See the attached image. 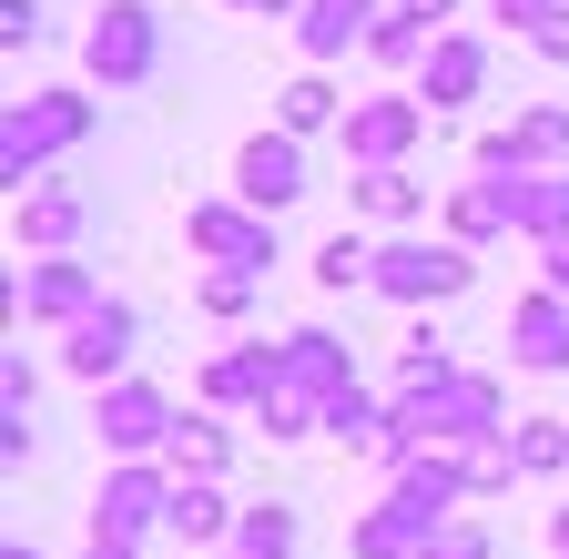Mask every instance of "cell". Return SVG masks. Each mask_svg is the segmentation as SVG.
I'll use <instances>...</instances> for the list:
<instances>
[{
  "mask_svg": "<svg viewBox=\"0 0 569 559\" xmlns=\"http://www.w3.org/2000/svg\"><path fill=\"white\" fill-rule=\"evenodd\" d=\"M284 387L316 397V407H336V397H356L367 377H356V346L336 326H296V336H284Z\"/></svg>",
  "mask_w": 569,
  "mask_h": 559,
  "instance_id": "cell-14",
  "label": "cell"
},
{
  "mask_svg": "<svg viewBox=\"0 0 569 559\" xmlns=\"http://www.w3.org/2000/svg\"><path fill=\"white\" fill-rule=\"evenodd\" d=\"M549 549H559V559H569V509H549Z\"/></svg>",
  "mask_w": 569,
  "mask_h": 559,
  "instance_id": "cell-42",
  "label": "cell"
},
{
  "mask_svg": "<svg viewBox=\"0 0 569 559\" xmlns=\"http://www.w3.org/2000/svg\"><path fill=\"white\" fill-rule=\"evenodd\" d=\"M387 499L417 519V529H438V519H458L478 488H468V448H427V458H407L397 478H387Z\"/></svg>",
  "mask_w": 569,
  "mask_h": 559,
  "instance_id": "cell-12",
  "label": "cell"
},
{
  "mask_svg": "<svg viewBox=\"0 0 569 559\" xmlns=\"http://www.w3.org/2000/svg\"><path fill=\"white\" fill-rule=\"evenodd\" d=\"M427 549V529L397 509V499H377V509H356V529H346V559H417Z\"/></svg>",
  "mask_w": 569,
  "mask_h": 559,
  "instance_id": "cell-24",
  "label": "cell"
},
{
  "mask_svg": "<svg viewBox=\"0 0 569 559\" xmlns=\"http://www.w3.org/2000/svg\"><path fill=\"white\" fill-rule=\"evenodd\" d=\"M82 224H92V203L71 193V183L11 193V244H21V254H71V244H82Z\"/></svg>",
  "mask_w": 569,
  "mask_h": 559,
  "instance_id": "cell-16",
  "label": "cell"
},
{
  "mask_svg": "<svg viewBox=\"0 0 569 559\" xmlns=\"http://www.w3.org/2000/svg\"><path fill=\"white\" fill-rule=\"evenodd\" d=\"M397 11H417L427 31H448V21H458V0H397Z\"/></svg>",
  "mask_w": 569,
  "mask_h": 559,
  "instance_id": "cell-41",
  "label": "cell"
},
{
  "mask_svg": "<svg viewBox=\"0 0 569 559\" xmlns=\"http://www.w3.org/2000/svg\"><path fill=\"white\" fill-rule=\"evenodd\" d=\"M163 468H173V478H224V468H234V428H224L213 407H183V428H173Z\"/></svg>",
  "mask_w": 569,
  "mask_h": 559,
  "instance_id": "cell-22",
  "label": "cell"
},
{
  "mask_svg": "<svg viewBox=\"0 0 569 559\" xmlns=\"http://www.w3.org/2000/svg\"><path fill=\"white\" fill-rule=\"evenodd\" d=\"M478 286V254L458 244V234H387L377 244V286L367 296H387V306H448V296H468Z\"/></svg>",
  "mask_w": 569,
  "mask_h": 559,
  "instance_id": "cell-3",
  "label": "cell"
},
{
  "mask_svg": "<svg viewBox=\"0 0 569 559\" xmlns=\"http://www.w3.org/2000/svg\"><path fill=\"white\" fill-rule=\"evenodd\" d=\"M509 478H519L509 438H498V448H468V488H478V499H498V488H509Z\"/></svg>",
  "mask_w": 569,
  "mask_h": 559,
  "instance_id": "cell-36",
  "label": "cell"
},
{
  "mask_svg": "<svg viewBox=\"0 0 569 559\" xmlns=\"http://www.w3.org/2000/svg\"><path fill=\"white\" fill-rule=\"evenodd\" d=\"M529 51H539V61H569V0H559V11L529 31Z\"/></svg>",
  "mask_w": 569,
  "mask_h": 559,
  "instance_id": "cell-38",
  "label": "cell"
},
{
  "mask_svg": "<svg viewBox=\"0 0 569 559\" xmlns=\"http://www.w3.org/2000/svg\"><path fill=\"white\" fill-rule=\"evenodd\" d=\"M488 92V41L478 31H438V51H427V72H417V102L427 112H468Z\"/></svg>",
  "mask_w": 569,
  "mask_h": 559,
  "instance_id": "cell-18",
  "label": "cell"
},
{
  "mask_svg": "<svg viewBox=\"0 0 569 559\" xmlns=\"http://www.w3.org/2000/svg\"><path fill=\"white\" fill-rule=\"evenodd\" d=\"M0 559H51V549H21V539H11V549H0Z\"/></svg>",
  "mask_w": 569,
  "mask_h": 559,
  "instance_id": "cell-43",
  "label": "cell"
},
{
  "mask_svg": "<svg viewBox=\"0 0 569 559\" xmlns=\"http://www.w3.org/2000/svg\"><path fill=\"white\" fill-rule=\"evenodd\" d=\"M92 122H102V112H92L82 92H31V102H11V112H0V183H11V193L51 183L61 153L92 143Z\"/></svg>",
  "mask_w": 569,
  "mask_h": 559,
  "instance_id": "cell-1",
  "label": "cell"
},
{
  "mask_svg": "<svg viewBox=\"0 0 569 559\" xmlns=\"http://www.w3.org/2000/svg\"><path fill=\"white\" fill-rule=\"evenodd\" d=\"M183 244H193V264L264 274L274 264V214H254V203H234V193H203L193 214H183Z\"/></svg>",
  "mask_w": 569,
  "mask_h": 559,
  "instance_id": "cell-8",
  "label": "cell"
},
{
  "mask_svg": "<svg viewBox=\"0 0 569 559\" xmlns=\"http://www.w3.org/2000/svg\"><path fill=\"white\" fill-rule=\"evenodd\" d=\"M478 173H569V102H529V112H509V122H488L478 132V153H468Z\"/></svg>",
  "mask_w": 569,
  "mask_h": 559,
  "instance_id": "cell-6",
  "label": "cell"
},
{
  "mask_svg": "<svg viewBox=\"0 0 569 559\" xmlns=\"http://www.w3.org/2000/svg\"><path fill=\"white\" fill-rule=\"evenodd\" d=\"M173 428H183V407H173L153 377H122V387L92 397V438H102V458H163Z\"/></svg>",
  "mask_w": 569,
  "mask_h": 559,
  "instance_id": "cell-5",
  "label": "cell"
},
{
  "mask_svg": "<svg viewBox=\"0 0 569 559\" xmlns=\"http://www.w3.org/2000/svg\"><path fill=\"white\" fill-rule=\"evenodd\" d=\"M427 51H438V31H427L417 11H397V0H387V21L367 31V61H377V72H427Z\"/></svg>",
  "mask_w": 569,
  "mask_h": 559,
  "instance_id": "cell-26",
  "label": "cell"
},
{
  "mask_svg": "<svg viewBox=\"0 0 569 559\" xmlns=\"http://www.w3.org/2000/svg\"><path fill=\"white\" fill-rule=\"evenodd\" d=\"M316 286H326V296H356V286H377V244L356 234V224H346V234H326V244H316Z\"/></svg>",
  "mask_w": 569,
  "mask_h": 559,
  "instance_id": "cell-29",
  "label": "cell"
},
{
  "mask_svg": "<svg viewBox=\"0 0 569 559\" xmlns=\"http://www.w3.org/2000/svg\"><path fill=\"white\" fill-rule=\"evenodd\" d=\"M92 306H102V274L82 254H31V264H11V316H31V326H82Z\"/></svg>",
  "mask_w": 569,
  "mask_h": 559,
  "instance_id": "cell-9",
  "label": "cell"
},
{
  "mask_svg": "<svg viewBox=\"0 0 569 559\" xmlns=\"http://www.w3.org/2000/svg\"><path fill=\"white\" fill-rule=\"evenodd\" d=\"M417 559H498V539H488V519H468V509H458V519L427 529V549H417Z\"/></svg>",
  "mask_w": 569,
  "mask_h": 559,
  "instance_id": "cell-34",
  "label": "cell"
},
{
  "mask_svg": "<svg viewBox=\"0 0 569 559\" xmlns=\"http://www.w3.org/2000/svg\"><path fill=\"white\" fill-rule=\"evenodd\" d=\"M346 193H356V214H367V224H397V234H417V224H427V183H417L407 163H387V173H356Z\"/></svg>",
  "mask_w": 569,
  "mask_h": 559,
  "instance_id": "cell-21",
  "label": "cell"
},
{
  "mask_svg": "<svg viewBox=\"0 0 569 559\" xmlns=\"http://www.w3.org/2000/svg\"><path fill=\"white\" fill-rule=\"evenodd\" d=\"M173 519V468L163 458H112L102 468V499H92V539H163Z\"/></svg>",
  "mask_w": 569,
  "mask_h": 559,
  "instance_id": "cell-4",
  "label": "cell"
},
{
  "mask_svg": "<svg viewBox=\"0 0 569 559\" xmlns=\"http://www.w3.org/2000/svg\"><path fill=\"white\" fill-rule=\"evenodd\" d=\"M31 41H41V0H0V51L21 61Z\"/></svg>",
  "mask_w": 569,
  "mask_h": 559,
  "instance_id": "cell-37",
  "label": "cell"
},
{
  "mask_svg": "<svg viewBox=\"0 0 569 559\" xmlns=\"http://www.w3.org/2000/svg\"><path fill=\"white\" fill-rule=\"evenodd\" d=\"M31 397H41V377H31V357L11 346V357H0V417H31Z\"/></svg>",
  "mask_w": 569,
  "mask_h": 559,
  "instance_id": "cell-35",
  "label": "cell"
},
{
  "mask_svg": "<svg viewBox=\"0 0 569 559\" xmlns=\"http://www.w3.org/2000/svg\"><path fill=\"white\" fill-rule=\"evenodd\" d=\"M377 21H387V0H306V11H296V51H306V72H326V61H346V51H367Z\"/></svg>",
  "mask_w": 569,
  "mask_h": 559,
  "instance_id": "cell-17",
  "label": "cell"
},
{
  "mask_svg": "<svg viewBox=\"0 0 569 559\" xmlns=\"http://www.w3.org/2000/svg\"><path fill=\"white\" fill-rule=\"evenodd\" d=\"M549 11H559V0H498V21H509V31H539Z\"/></svg>",
  "mask_w": 569,
  "mask_h": 559,
  "instance_id": "cell-39",
  "label": "cell"
},
{
  "mask_svg": "<svg viewBox=\"0 0 569 559\" xmlns=\"http://www.w3.org/2000/svg\"><path fill=\"white\" fill-rule=\"evenodd\" d=\"M224 559H296V509H284V499L244 509V519H234V549H224Z\"/></svg>",
  "mask_w": 569,
  "mask_h": 559,
  "instance_id": "cell-30",
  "label": "cell"
},
{
  "mask_svg": "<svg viewBox=\"0 0 569 559\" xmlns=\"http://www.w3.org/2000/svg\"><path fill=\"white\" fill-rule=\"evenodd\" d=\"M438 224H448L468 254H478V244H498V234H519V183H509V173H478V183H458Z\"/></svg>",
  "mask_w": 569,
  "mask_h": 559,
  "instance_id": "cell-20",
  "label": "cell"
},
{
  "mask_svg": "<svg viewBox=\"0 0 569 559\" xmlns=\"http://www.w3.org/2000/svg\"><path fill=\"white\" fill-rule=\"evenodd\" d=\"M519 234L549 254L569 244V173H519Z\"/></svg>",
  "mask_w": 569,
  "mask_h": 559,
  "instance_id": "cell-25",
  "label": "cell"
},
{
  "mask_svg": "<svg viewBox=\"0 0 569 559\" xmlns=\"http://www.w3.org/2000/svg\"><path fill=\"white\" fill-rule=\"evenodd\" d=\"M82 72L102 92H142L163 72V11H153V0H102L92 31H82Z\"/></svg>",
  "mask_w": 569,
  "mask_h": 559,
  "instance_id": "cell-2",
  "label": "cell"
},
{
  "mask_svg": "<svg viewBox=\"0 0 569 559\" xmlns=\"http://www.w3.org/2000/svg\"><path fill=\"white\" fill-rule=\"evenodd\" d=\"M254 428H264L274 448H296V438H326V407H316V397H296V387H274V397L254 407Z\"/></svg>",
  "mask_w": 569,
  "mask_h": 559,
  "instance_id": "cell-32",
  "label": "cell"
},
{
  "mask_svg": "<svg viewBox=\"0 0 569 559\" xmlns=\"http://www.w3.org/2000/svg\"><path fill=\"white\" fill-rule=\"evenodd\" d=\"M132 346H142V316H132L122 296H102L82 326H61V367L102 397V387H122V377H132Z\"/></svg>",
  "mask_w": 569,
  "mask_h": 559,
  "instance_id": "cell-10",
  "label": "cell"
},
{
  "mask_svg": "<svg viewBox=\"0 0 569 559\" xmlns=\"http://www.w3.org/2000/svg\"><path fill=\"white\" fill-rule=\"evenodd\" d=\"M509 458H519V478H569V417H519Z\"/></svg>",
  "mask_w": 569,
  "mask_h": 559,
  "instance_id": "cell-28",
  "label": "cell"
},
{
  "mask_svg": "<svg viewBox=\"0 0 569 559\" xmlns=\"http://www.w3.org/2000/svg\"><path fill=\"white\" fill-rule=\"evenodd\" d=\"M224 11H244V21H296L306 0H224Z\"/></svg>",
  "mask_w": 569,
  "mask_h": 559,
  "instance_id": "cell-40",
  "label": "cell"
},
{
  "mask_svg": "<svg viewBox=\"0 0 569 559\" xmlns=\"http://www.w3.org/2000/svg\"><path fill=\"white\" fill-rule=\"evenodd\" d=\"M234 499H224V478H173V519H163V539L183 549V559H203V549H234Z\"/></svg>",
  "mask_w": 569,
  "mask_h": 559,
  "instance_id": "cell-19",
  "label": "cell"
},
{
  "mask_svg": "<svg viewBox=\"0 0 569 559\" xmlns=\"http://www.w3.org/2000/svg\"><path fill=\"white\" fill-rule=\"evenodd\" d=\"M509 367H529V377H569V296L529 286V296L509 306Z\"/></svg>",
  "mask_w": 569,
  "mask_h": 559,
  "instance_id": "cell-15",
  "label": "cell"
},
{
  "mask_svg": "<svg viewBox=\"0 0 569 559\" xmlns=\"http://www.w3.org/2000/svg\"><path fill=\"white\" fill-rule=\"evenodd\" d=\"M274 387H284V336H274V346H264V336H234L224 357L203 367V407H213V417H234V407L254 417Z\"/></svg>",
  "mask_w": 569,
  "mask_h": 559,
  "instance_id": "cell-11",
  "label": "cell"
},
{
  "mask_svg": "<svg viewBox=\"0 0 569 559\" xmlns=\"http://www.w3.org/2000/svg\"><path fill=\"white\" fill-rule=\"evenodd\" d=\"M427 122H438V112H427L417 92H367V102H346V163L356 173H387V163H407L417 143H427Z\"/></svg>",
  "mask_w": 569,
  "mask_h": 559,
  "instance_id": "cell-7",
  "label": "cell"
},
{
  "mask_svg": "<svg viewBox=\"0 0 569 559\" xmlns=\"http://www.w3.org/2000/svg\"><path fill=\"white\" fill-rule=\"evenodd\" d=\"M326 438H336L346 458H377V448H387V397H377V387L336 397V407H326Z\"/></svg>",
  "mask_w": 569,
  "mask_h": 559,
  "instance_id": "cell-27",
  "label": "cell"
},
{
  "mask_svg": "<svg viewBox=\"0 0 569 559\" xmlns=\"http://www.w3.org/2000/svg\"><path fill=\"white\" fill-rule=\"evenodd\" d=\"M254 286H264V274H234V264H203V274H193V306H203L213 326H234V316L254 306Z\"/></svg>",
  "mask_w": 569,
  "mask_h": 559,
  "instance_id": "cell-33",
  "label": "cell"
},
{
  "mask_svg": "<svg viewBox=\"0 0 569 559\" xmlns=\"http://www.w3.org/2000/svg\"><path fill=\"white\" fill-rule=\"evenodd\" d=\"M173 559H183V549H173Z\"/></svg>",
  "mask_w": 569,
  "mask_h": 559,
  "instance_id": "cell-44",
  "label": "cell"
},
{
  "mask_svg": "<svg viewBox=\"0 0 569 559\" xmlns=\"http://www.w3.org/2000/svg\"><path fill=\"white\" fill-rule=\"evenodd\" d=\"M234 203H254V214L306 203V143L296 132H254V143L234 153Z\"/></svg>",
  "mask_w": 569,
  "mask_h": 559,
  "instance_id": "cell-13",
  "label": "cell"
},
{
  "mask_svg": "<svg viewBox=\"0 0 569 559\" xmlns=\"http://www.w3.org/2000/svg\"><path fill=\"white\" fill-rule=\"evenodd\" d=\"M448 377H458L448 336H438V326H407V346H397V387H407V397H427V387H448Z\"/></svg>",
  "mask_w": 569,
  "mask_h": 559,
  "instance_id": "cell-31",
  "label": "cell"
},
{
  "mask_svg": "<svg viewBox=\"0 0 569 559\" xmlns=\"http://www.w3.org/2000/svg\"><path fill=\"white\" fill-rule=\"evenodd\" d=\"M336 122H346V92L326 72H296L274 92V132H296V143H316V132H336Z\"/></svg>",
  "mask_w": 569,
  "mask_h": 559,
  "instance_id": "cell-23",
  "label": "cell"
}]
</instances>
